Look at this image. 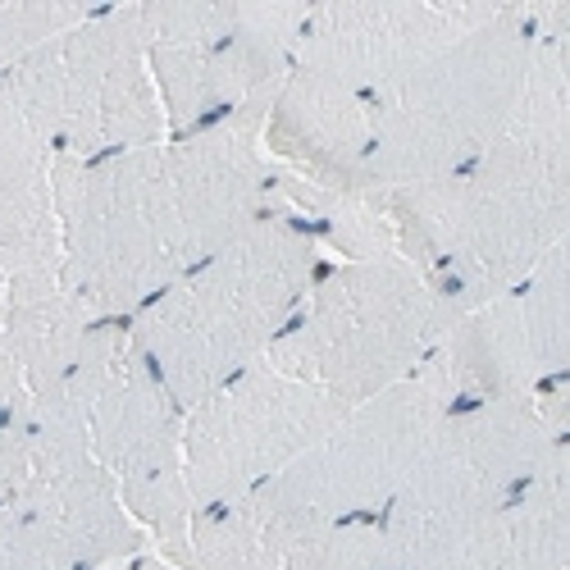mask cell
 <instances>
[{
  "label": "cell",
  "instance_id": "obj_13",
  "mask_svg": "<svg viewBox=\"0 0 570 570\" xmlns=\"http://www.w3.org/2000/svg\"><path fill=\"white\" fill-rule=\"evenodd\" d=\"M570 247L548 252L502 297L474 306L448 324L439 347L424 356L456 402L534 397L570 379Z\"/></svg>",
  "mask_w": 570,
  "mask_h": 570
},
{
  "label": "cell",
  "instance_id": "obj_6",
  "mask_svg": "<svg viewBox=\"0 0 570 570\" xmlns=\"http://www.w3.org/2000/svg\"><path fill=\"white\" fill-rule=\"evenodd\" d=\"M448 324V302L411 261H328L265 361L356 406L411 379Z\"/></svg>",
  "mask_w": 570,
  "mask_h": 570
},
{
  "label": "cell",
  "instance_id": "obj_5",
  "mask_svg": "<svg viewBox=\"0 0 570 570\" xmlns=\"http://www.w3.org/2000/svg\"><path fill=\"white\" fill-rule=\"evenodd\" d=\"M534 6H502L480 32L370 91L374 193L439 183L484 156L507 128L534 56Z\"/></svg>",
  "mask_w": 570,
  "mask_h": 570
},
{
  "label": "cell",
  "instance_id": "obj_14",
  "mask_svg": "<svg viewBox=\"0 0 570 570\" xmlns=\"http://www.w3.org/2000/svg\"><path fill=\"white\" fill-rule=\"evenodd\" d=\"M502 6H443V0H328L311 6L297 65L311 73L334 78L361 97L397 82L402 73L420 69L452 51L456 41L480 32L489 19H498Z\"/></svg>",
  "mask_w": 570,
  "mask_h": 570
},
{
  "label": "cell",
  "instance_id": "obj_1",
  "mask_svg": "<svg viewBox=\"0 0 570 570\" xmlns=\"http://www.w3.org/2000/svg\"><path fill=\"white\" fill-rule=\"evenodd\" d=\"M269 101L101 160H56L60 274L97 320H132L269 210Z\"/></svg>",
  "mask_w": 570,
  "mask_h": 570
},
{
  "label": "cell",
  "instance_id": "obj_10",
  "mask_svg": "<svg viewBox=\"0 0 570 570\" xmlns=\"http://www.w3.org/2000/svg\"><path fill=\"white\" fill-rule=\"evenodd\" d=\"M452 406L461 402L424 361L402 384L347 406L265 489L328 520H379Z\"/></svg>",
  "mask_w": 570,
  "mask_h": 570
},
{
  "label": "cell",
  "instance_id": "obj_21",
  "mask_svg": "<svg viewBox=\"0 0 570 570\" xmlns=\"http://www.w3.org/2000/svg\"><path fill=\"white\" fill-rule=\"evenodd\" d=\"M0 570H69V566L37 530H28L19 515L0 511Z\"/></svg>",
  "mask_w": 570,
  "mask_h": 570
},
{
  "label": "cell",
  "instance_id": "obj_12",
  "mask_svg": "<svg viewBox=\"0 0 570 570\" xmlns=\"http://www.w3.org/2000/svg\"><path fill=\"white\" fill-rule=\"evenodd\" d=\"M347 406L261 361L183 411V480L193 511L274 484Z\"/></svg>",
  "mask_w": 570,
  "mask_h": 570
},
{
  "label": "cell",
  "instance_id": "obj_19",
  "mask_svg": "<svg viewBox=\"0 0 570 570\" xmlns=\"http://www.w3.org/2000/svg\"><path fill=\"white\" fill-rule=\"evenodd\" d=\"M56 265V156L0 78V274Z\"/></svg>",
  "mask_w": 570,
  "mask_h": 570
},
{
  "label": "cell",
  "instance_id": "obj_22",
  "mask_svg": "<svg viewBox=\"0 0 570 570\" xmlns=\"http://www.w3.org/2000/svg\"><path fill=\"white\" fill-rule=\"evenodd\" d=\"M119 570H174V566H165L156 552H141L137 561H128V566H119Z\"/></svg>",
  "mask_w": 570,
  "mask_h": 570
},
{
  "label": "cell",
  "instance_id": "obj_17",
  "mask_svg": "<svg viewBox=\"0 0 570 570\" xmlns=\"http://www.w3.org/2000/svg\"><path fill=\"white\" fill-rule=\"evenodd\" d=\"M91 315L56 269L0 274V420L23 415L73 374Z\"/></svg>",
  "mask_w": 570,
  "mask_h": 570
},
{
  "label": "cell",
  "instance_id": "obj_2",
  "mask_svg": "<svg viewBox=\"0 0 570 570\" xmlns=\"http://www.w3.org/2000/svg\"><path fill=\"white\" fill-rule=\"evenodd\" d=\"M534 56L498 141L465 169L384 193L397 256L452 320L502 297L570 233V6H534Z\"/></svg>",
  "mask_w": 570,
  "mask_h": 570
},
{
  "label": "cell",
  "instance_id": "obj_7",
  "mask_svg": "<svg viewBox=\"0 0 570 570\" xmlns=\"http://www.w3.org/2000/svg\"><path fill=\"white\" fill-rule=\"evenodd\" d=\"M87 443L115 480L128 515L165 566L178 570L193 525V498L183 480V406L141 361L124 320L91 324L69 374Z\"/></svg>",
  "mask_w": 570,
  "mask_h": 570
},
{
  "label": "cell",
  "instance_id": "obj_9",
  "mask_svg": "<svg viewBox=\"0 0 570 570\" xmlns=\"http://www.w3.org/2000/svg\"><path fill=\"white\" fill-rule=\"evenodd\" d=\"M311 6L293 0H160L137 6L169 137L206 128L243 106L274 101L297 65Z\"/></svg>",
  "mask_w": 570,
  "mask_h": 570
},
{
  "label": "cell",
  "instance_id": "obj_8",
  "mask_svg": "<svg viewBox=\"0 0 570 570\" xmlns=\"http://www.w3.org/2000/svg\"><path fill=\"white\" fill-rule=\"evenodd\" d=\"M0 78L56 160H101L169 137L137 6H97Z\"/></svg>",
  "mask_w": 570,
  "mask_h": 570
},
{
  "label": "cell",
  "instance_id": "obj_18",
  "mask_svg": "<svg viewBox=\"0 0 570 570\" xmlns=\"http://www.w3.org/2000/svg\"><path fill=\"white\" fill-rule=\"evenodd\" d=\"M570 566V452L557 456L530 489L415 570H566Z\"/></svg>",
  "mask_w": 570,
  "mask_h": 570
},
{
  "label": "cell",
  "instance_id": "obj_20",
  "mask_svg": "<svg viewBox=\"0 0 570 570\" xmlns=\"http://www.w3.org/2000/svg\"><path fill=\"white\" fill-rule=\"evenodd\" d=\"M97 14V6L78 0H37V6H0V73H10L41 46H51L69 28Z\"/></svg>",
  "mask_w": 570,
  "mask_h": 570
},
{
  "label": "cell",
  "instance_id": "obj_15",
  "mask_svg": "<svg viewBox=\"0 0 570 570\" xmlns=\"http://www.w3.org/2000/svg\"><path fill=\"white\" fill-rule=\"evenodd\" d=\"M178 570H384L374 520H328L256 489L193 511Z\"/></svg>",
  "mask_w": 570,
  "mask_h": 570
},
{
  "label": "cell",
  "instance_id": "obj_16",
  "mask_svg": "<svg viewBox=\"0 0 570 570\" xmlns=\"http://www.w3.org/2000/svg\"><path fill=\"white\" fill-rule=\"evenodd\" d=\"M265 156L297 183L361 193L370 187V97L293 65L265 115Z\"/></svg>",
  "mask_w": 570,
  "mask_h": 570
},
{
  "label": "cell",
  "instance_id": "obj_4",
  "mask_svg": "<svg viewBox=\"0 0 570 570\" xmlns=\"http://www.w3.org/2000/svg\"><path fill=\"white\" fill-rule=\"evenodd\" d=\"M570 452V379L534 397H484L452 406L415 470L374 520L384 570H415L456 534L507 507Z\"/></svg>",
  "mask_w": 570,
  "mask_h": 570
},
{
  "label": "cell",
  "instance_id": "obj_3",
  "mask_svg": "<svg viewBox=\"0 0 570 570\" xmlns=\"http://www.w3.org/2000/svg\"><path fill=\"white\" fill-rule=\"evenodd\" d=\"M328 261L320 233L269 202L243 237L124 320L128 338L187 411L269 356Z\"/></svg>",
  "mask_w": 570,
  "mask_h": 570
},
{
  "label": "cell",
  "instance_id": "obj_11",
  "mask_svg": "<svg viewBox=\"0 0 570 570\" xmlns=\"http://www.w3.org/2000/svg\"><path fill=\"white\" fill-rule=\"evenodd\" d=\"M19 420V474L0 511L19 515L51 543L69 570H119L147 552L115 480L87 443L82 411L65 384Z\"/></svg>",
  "mask_w": 570,
  "mask_h": 570
}]
</instances>
